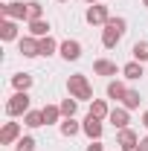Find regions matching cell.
Wrapping results in <instances>:
<instances>
[{"mask_svg": "<svg viewBox=\"0 0 148 151\" xmlns=\"http://www.w3.org/2000/svg\"><path fill=\"white\" fill-rule=\"evenodd\" d=\"M139 151H148V137H142V139H139Z\"/></svg>", "mask_w": 148, "mask_h": 151, "instance_id": "cell-29", "label": "cell"}, {"mask_svg": "<svg viewBox=\"0 0 148 151\" xmlns=\"http://www.w3.org/2000/svg\"><path fill=\"white\" fill-rule=\"evenodd\" d=\"M35 137H20L18 142H15V151H35Z\"/></svg>", "mask_w": 148, "mask_h": 151, "instance_id": "cell-27", "label": "cell"}, {"mask_svg": "<svg viewBox=\"0 0 148 151\" xmlns=\"http://www.w3.org/2000/svg\"><path fill=\"white\" fill-rule=\"evenodd\" d=\"M90 116H96V119H108V116H111L108 102H105V99H93V102H90Z\"/></svg>", "mask_w": 148, "mask_h": 151, "instance_id": "cell-14", "label": "cell"}, {"mask_svg": "<svg viewBox=\"0 0 148 151\" xmlns=\"http://www.w3.org/2000/svg\"><path fill=\"white\" fill-rule=\"evenodd\" d=\"M142 125H145V128H148V111L142 113Z\"/></svg>", "mask_w": 148, "mask_h": 151, "instance_id": "cell-31", "label": "cell"}, {"mask_svg": "<svg viewBox=\"0 0 148 151\" xmlns=\"http://www.w3.org/2000/svg\"><path fill=\"white\" fill-rule=\"evenodd\" d=\"M84 3H90V6H93V3H96V0H84Z\"/></svg>", "mask_w": 148, "mask_h": 151, "instance_id": "cell-32", "label": "cell"}, {"mask_svg": "<svg viewBox=\"0 0 148 151\" xmlns=\"http://www.w3.org/2000/svg\"><path fill=\"white\" fill-rule=\"evenodd\" d=\"M38 41H41V55H52V52H55L58 47H61V44H58V41H55L52 35H47V38H38Z\"/></svg>", "mask_w": 148, "mask_h": 151, "instance_id": "cell-23", "label": "cell"}, {"mask_svg": "<svg viewBox=\"0 0 148 151\" xmlns=\"http://www.w3.org/2000/svg\"><path fill=\"white\" fill-rule=\"evenodd\" d=\"M18 50H20L23 58H35V55H41V41L35 35H26V38L18 41Z\"/></svg>", "mask_w": 148, "mask_h": 151, "instance_id": "cell-6", "label": "cell"}, {"mask_svg": "<svg viewBox=\"0 0 148 151\" xmlns=\"http://www.w3.org/2000/svg\"><path fill=\"white\" fill-rule=\"evenodd\" d=\"M0 38L3 41H15L18 38V20H12V18L0 20Z\"/></svg>", "mask_w": 148, "mask_h": 151, "instance_id": "cell-12", "label": "cell"}, {"mask_svg": "<svg viewBox=\"0 0 148 151\" xmlns=\"http://www.w3.org/2000/svg\"><path fill=\"white\" fill-rule=\"evenodd\" d=\"M58 128H61V134H64V137H75V134L81 131V125L75 122L73 116H67V119H61V122H58Z\"/></svg>", "mask_w": 148, "mask_h": 151, "instance_id": "cell-19", "label": "cell"}, {"mask_svg": "<svg viewBox=\"0 0 148 151\" xmlns=\"http://www.w3.org/2000/svg\"><path fill=\"white\" fill-rule=\"evenodd\" d=\"M18 139H20V125L18 122H3V128H0V145H12Z\"/></svg>", "mask_w": 148, "mask_h": 151, "instance_id": "cell-7", "label": "cell"}, {"mask_svg": "<svg viewBox=\"0 0 148 151\" xmlns=\"http://www.w3.org/2000/svg\"><path fill=\"white\" fill-rule=\"evenodd\" d=\"M93 73L96 76H116L119 67H116V61H111V58H99V61H93Z\"/></svg>", "mask_w": 148, "mask_h": 151, "instance_id": "cell-11", "label": "cell"}, {"mask_svg": "<svg viewBox=\"0 0 148 151\" xmlns=\"http://www.w3.org/2000/svg\"><path fill=\"white\" fill-rule=\"evenodd\" d=\"M41 18H44V6L38 0H29L26 3V20H41Z\"/></svg>", "mask_w": 148, "mask_h": 151, "instance_id": "cell-22", "label": "cell"}, {"mask_svg": "<svg viewBox=\"0 0 148 151\" xmlns=\"http://www.w3.org/2000/svg\"><path fill=\"white\" fill-rule=\"evenodd\" d=\"M125 93H128V87H125V81H111L108 84V99H113V102H122L125 99Z\"/></svg>", "mask_w": 148, "mask_h": 151, "instance_id": "cell-13", "label": "cell"}, {"mask_svg": "<svg viewBox=\"0 0 148 151\" xmlns=\"http://www.w3.org/2000/svg\"><path fill=\"white\" fill-rule=\"evenodd\" d=\"M81 131L87 134L90 139H102V119H96V116L87 113V119L81 122Z\"/></svg>", "mask_w": 148, "mask_h": 151, "instance_id": "cell-9", "label": "cell"}, {"mask_svg": "<svg viewBox=\"0 0 148 151\" xmlns=\"http://www.w3.org/2000/svg\"><path fill=\"white\" fill-rule=\"evenodd\" d=\"M29 105H32L29 90H15V96H9V102H6V113L9 116H26V113L32 111Z\"/></svg>", "mask_w": 148, "mask_h": 151, "instance_id": "cell-3", "label": "cell"}, {"mask_svg": "<svg viewBox=\"0 0 148 151\" xmlns=\"http://www.w3.org/2000/svg\"><path fill=\"white\" fill-rule=\"evenodd\" d=\"M125 32H128V20L125 18H111L105 23V29H102V47H105V50H113V47L122 41Z\"/></svg>", "mask_w": 148, "mask_h": 151, "instance_id": "cell-1", "label": "cell"}, {"mask_svg": "<svg viewBox=\"0 0 148 151\" xmlns=\"http://www.w3.org/2000/svg\"><path fill=\"white\" fill-rule=\"evenodd\" d=\"M131 55H134V61H148V41H137Z\"/></svg>", "mask_w": 148, "mask_h": 151, "instance_id": "cell-24", "label": "cell"}, {"mask_svg": "<svg viewBox=\"0 0 148 151\" xmlns=\"http://www.w3.org/2000/svg\"><path fill=\"white\" fill-rule=\"evenodd\" d=\"M41 111H44V125H55L58 119L64 116V113H61V108H58V105H44Z\"/></svg>", "mask_w": 148, "mask_h": 151, "instance_id": "cell-17", "label": "cell"}, {"mask_svg": "<svg viewBox=\"0 0 148 151\" xmlns=\"http://www.w3.org/2000/svg\"><path fill=\"white\" fill-rule=\"evenodd\" d=\"M122 151H139V145H122Z\"/></svg>", "mask_w": 148, "mask_h": 151, "instance_id": "cell-30", "label": "cell"}, {"mask_svg": "<svg viewBox=\"0 0 148 151\" xmlns=\"http://www.w3.org/2000/svg\"><path fill=\"white\" fill-rule=\"evenodd\" d=\"M122 76H125L128 81H137V78H142V61H128V64L122 67Z\"/></svg>", "mask_w": 148, "mask_h": 151, "instance_id": "cell-15", "label": "cell"}, {"mask_svg": "<svg viewBox=\"0 0 148 151\" xmlns=\"http://www.w3.org/2000/svg\"><path fill=\"white\" fill-rule=\"evenodd\" d=\"M142 6H145V9H148V0H142Z\"/></svg>", "mask_w": 148, "mask_h": 151, "instance_id": "cell-33", "label": "cell"}, {"mask_svg": "<svg viewBox=\"0 0 148 151\" xmlns=\"http://www.w3.org/2000/svg\"><path fill=\"white\" fill-rule=\"evenodd\" d=\"M58 3H70V0H58Z\"/></svg>", "mask_w": 148, "mask_h": 151, "instance_id": "cell-34", "label": "cell"}, {"mask_svg": "<svg viewBox=\"0 0 148 151\" xmlns=\"http://www.w3.org/2000/svg\"><path fill=\"white\" fill-rule=\"evenodd\" d=\"M23 125H26V128H41V125H44V111H29L23 116Z\"/></svg>", "mask_w": 148, "mask_h": 151, "instance_id": "cell-21", "label": "cell"}, {"mask_svg": "<svg viewBox=\"0 0 148 151\" xmlns=\"http://www.w3.org/2000/svg\"><path fill=\"white\" fill-rule=\"evenodd\" d=\"M58 108H61V113H64V119H67V116H75V111H78V99L70 96V99H64Z\"/></svg>", "mask_w": 148, "mask_h": 151, "instance_id": "cell-26", "label": "cell"}, {"mask_svg": "<svg viewBox=\"0 0 148 151\" xmlns=\"http://www.w3.org/2000/svg\"><path fill=\"white\" fill-rule=\"evenodd\" d=\"M67 90H70V96L78 99V102H93V87H90V81H87L84 73L70 76V78H67Z\"/></svg>", "mask_w": 148, "mask_h": 151, "instance_id": "cell-2", "label": "cell"}, {"mask_svg": "<svg viewBox=\"0 0 148 151\" xmlns=\"http://www.w3.org/2000/svg\"><path fill=\"white\" fill-rule=\"evenodd\" d=\"M139 102H142V99H139V93L128 87V93H125V99H122V108H128V111H137V108H139Z\"/></svg>", "mask_w": 148, "mask_h": 151, "instance_id": "cell-25", "label": "cell"}, {"mask_svg": "<svg viewBox=\"0 0 148 151\" xmlns=\"http://www.w3.org/2000/svg\"><path fill=\"white\" fill-rule=\"evenodd\" d=\"M29 35H35V38H47L50 35V20H29Z\"/></svg>", "mask_w": 148, "mask_h": 151, "instance_id": "cell-16", "label": "cell"}, {"mask_svg": "<svg viewBox=\"0 0 148 151\" xmlns=\"http://www.w3.org/2000/svg\"><path fill=\"white\" fill-rule=\"evenodd\" d=\"M12 87L15 90H29L32 87V76L29 73H15L12 76Z\"/></svg>", "mask_w": 148, "mask_h": 151, "instance_id": "cell-20", "label": "cell"}, {"mask_svg": "<svg viewBox=\"0 0 148 151\" xmlns=\"http://www.w3.org/2000/svg\"><path fill=\"white\" fill-rule=\"evenodd\" d=\"M87 23L90 26H105L108 20H111V12H108V6H99V3H93L90 9H87Z\"/></svg>", "mask_w": 148, "mask_h": 151, "instance_id": "cell-4", "label": "cell"}, {"mask_svg": "<svg viewBox=\"0 0 148 151\" xmlns=\"http://www.w3.org/2000/svg\"><path fill=\"white\" fill-rule=\"evenodd\" d=\"M84 151H105V145H102L99 139H90V145H87Z\"/></svg>", "mask_w": 148, "mask_h": 151, "instance_id": "cell-28", "label": "cell"}, {"mask_svg": "<svg viewBox=\"0 0 148 151\" xmlns=\"http://www.w3.org/2000/svg\"><path fill=\"white\" fill-rule=\"evenodd\" d=\"M0 15H3V18H12V20H23L26 18V3H23V0L3 3V6H0Z\"/></svg>", "mask_w": 148, "mask_h": 151, "instance_id": "cell-5", "label": "cell"}, {"mask_svg": "<svg viewBox=\"0 0 148 151\" xmlns=\"http://www.w3.org/2000/svg\"><path fill=\"white\" fill-rule=\"evenodd\" d=\"M58 52H61V58H64V61H78V58H81V44L67 38V41H61Z\"/></svg>", "mask_w": 148, "mask_h": 151, "instance_id": "cell-8", "label": "cell"}, {"mask_svg": "<svg viewBox=\"0 0 148 151\" xmlns=\"http://www.w3.org/2000/svg\"><path fill=\"white\" fill-rule=\"evenodd\" d=\"M108 119L113 122L116 131H122V128H128V122H131V111H128V108H113Z\"/></svg>", "mask_w": 148, "mask_h": 151, "instance_id": "cell-10", "label": "cell"}, {"mask_svg": "<svg viewBox=\"0 0 148 151\" xmlns=\"http://www.w3.org/2000/svg\"><path fill=\"white\" fill-rule=\"evenodd\" d=\"M116 145H139V137L131 128H122V131H116Z\"/></svg>", "mask_w": 148, "mask_h": 151, "instance_id": "cell-18", "label": "cell"}]
</instances>
